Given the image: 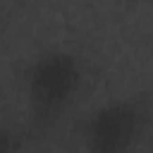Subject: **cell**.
I'll list each match as a JSON object with an SVG mask.
<instances>
[{"instance_id":"3957f363","label":"cell","mask_w":153,"mask_h":153,"mask_svg":"<svg viewBox=\"0 0 153 153\" xmlns=\"http://www.w3.org/2000/svg\"><path fill=\"white\" fill-rule=\"evenodd\" d=\"M22 148V134L17 131V127L0 122V153H19Z\"/></svg>"},{"instance_id":"7a4b0ae2","label":"cell","mask_w":153,"mask_h":153,"mask_svg":"<svg viewBox=\"0 0 153 153\" xmlns=\"http://www.w3.org/2000/svg\"><path fill=\"white\" fill-rule=\"evenodd\" d=\"M148 122L151 98L146 91L110 96L76 120L74 136L79 153H136Z\"/></svg>"},{"instance_id":"6da1fadb","label":"cell","mask_w":153,"mask_h":153,"mask_svg":"<svg viewBox=\"0 0 153 153\" xmlns=\"http://www.w3.org/2000/svg\"><path fill=\"white\" fill-rule=\"evenodd\" d=\"M86 67L76 50L53 45L33 53L19 69V91L31 134L50 131L76 103Z\"/></svg>"}]
</instances>
